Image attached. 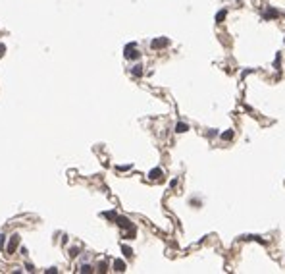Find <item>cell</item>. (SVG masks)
Returning a JSON list of instances; mask_svg holds the SVG:
<instances>
[{
  "mask_svg": "<svg viewBox=\"0 0 285 274\" xmlns=\"http://www.w3.org/2000/svg\"><path fill=\"white\" fill-rule=\"evenodd\" d=\"M123 56L127 60H137L141 56V52H137L135 48V43H129V44H125V48H123Z\"/></svg>",
  "mask_w": 285,
  "mask_h": 274,
  "instance_id": "1",
  "label": "cell"
},
{
  "mask_svg": "<svg viewBox=\"0 0 285 274\" xmlns=\"http://www.w3.org/2000/svg\"><path fill=\"white\" fill-rule=\"evenodd\" d=\"M168 44H170V39H166V37H158V39H152L150 47H152L154 50H158V48H164V47H168Z\"/></svg>",
  "mask_w": 285,
  "mask_h": 274,
  "instance_id": "2",
  "label": "cell"
},
{
  "mask_svg": "<svg viewBox=\"0 0 285 274\" xmlns=\"http://www.w3.org/2000/svg\"><path fill=\"white\" fill-rule=\"evenodd\" d=\"M17 245H19V236H17V234H14V236H12V239H10L8 249H6V251H8V255H12L14 251H16V247H17Z\"/></svg>",
  "mask_w": 285,
  "mask_h": 274,
  "instance_id": "3",
  "label": "cell"
},
{
  "mask_svg": "<svg viewBox=\"0 0 285 274\" xmlns=\"http://www.w3.org/2000/svg\"><path fill=\"white\" fill-rule=\"evenodd\" d=\"M116 224L120 228H123V230H129V228H133V224L129 222V218H125V216H118L116 218Z\"/></svg>",
  "mask_w": 285,
  "mask_h": 274,
  "instance_id": "4",
  "label": "cell"
},
{
  "mask_svg": "<svg viewBox=\"0 0 285 274\" xmlns=\"http://www.w3.org/2000/svg\"><path fill=\"white\" fill-rule=\"evenodd\" d=\"M278 18H279V10H276V8H266L264 19H278Z\"/></svg>",
  "mask_w": 285,
  "mask_h": 274,
  "instance_id": "5",
  "label": "cell"
},
{
  "mask_svg": "<svg viewBox=\"0 0 285 274\" xmlns=\"http://www.w3.org/2000/svg\"><path fill=\"white\" fill-rule=\"evenodd\" d=\"M162 176H164V172H162L160 168H152L150 172H149V180H152V181H158Z\"/></svg>",
  "mask_w": 285,
  "mask_h": 274,
  "instance_id": "6",
  "label": "cell"
},
{
  "mask_svg": "<svg viewBox=\"0 0 285 274\" xmlns=\"http://www.w3.org/2000/svg\"><path fill=\"white\" fill-rule=\"evenodd\" d=\"M114 270L116 272H125V262L121 259H116L114 261Z\"/></svg>",
  "mask_w": 285,
  "mask_h": 274,
  "instance_id": "7",
  "label": "cell"
},
{
  "mask_svg": "<svg viewBox=\"0 0 285 274\" xmlns=\"http://www.w3.org/2000/svg\"><path fill=\"white\" fill-rule=\"evenodd\" d=\"M131 74H133L135 77H141V75H143V66H141V64H135V66L131 68Z\"/></svg>",
  "mask_w": 285,
  "mask_h": 274,
  "instance_id": "8",
  "label": "cell"
},
{
  "mask_svg": "<svg viewBox=\"0 0 285 274\" xmlns=\"http://www.w3.org/2000/svg\"><path fill=\"white\" fill-rule=\"evenodd\" d=\"M187 129H189V125H187L185 122H177V124H175V131H177V133H185Z\"/></svg>",
  "mask_w": 285,
  "mask_h": 274,
  "instance_id": "9",
  "label": "cell"
},
{
  "mask_svg": "<svg viewBox=\"0 0 285 274\" xmlns=\"http://www.w3.org/2000/svg\"><path fill=\"white\" fill-rule=\"evenodd\" d=\"M225 16H227V10H220V12L216 14V23H222L225 19Z\"/></svg>",
  "mask_w": 285,
  "mask_h": 274,
  "instance_id": "10",
  "label": "cell"
},
{
  "mask_svg": "<svg viewBox=\"0 0 285 274\" xmlns=\"http://www.w3.org/2000/svg\"><path fill=\"white\" fill-rule=\"evenodd\" d=\"M220 137H222L224 141H231V139H233V131H231V129H227V131H224Z\"/></svg>",
  "mask_w": 285,
  "mask_h": 274,
  "instance_id": "11",
  "label": "cell"
},
{
  "mask_svg": "<svg viewBox=\"0 0 285 274\" xmlns=\"http://www.w3.org/2000/svg\"><path fill=\"white\" fill-rule=\"evenodd\" d=\"M121 253L129 259V257H133V249H131V247H127V245H121Z\"/></svg>",
  "mask_w": 285,
  "mask_h": 274,
  "instance_id": "12",
  "label": "cell"
},
{
  "mask_svg": "<svg viewBox=\"0 0 285 274\" xmlns=\"http://www.w3.org/2000/svg\"><path fill=\"white\" fill-rule=\"evenodd\" d=\"M104 216H106V218H110V220H116V218H118L116 211H108V212H104Z\"/></svg>",
  "mask_w": 285,
  "mask_h": 274,
  "instance_id": "13",
  "label": "cell"
},
{
  "mask_svg": "<svg viewBox=\"0 0 285 274\" xmlns=\"http://www.w3.org/2000/svg\"><path fill=\"white\" fill-rule=\"evenodd\" d=\"M273 68H276V70H281V54H278V56H276V62H273Z\"/></svg>",
  "mask_w": 285,
  "mask_h": 274,
  "instance_id": "14",
  "label": "cell"
},
{
  "mask_svg": "<svg viewBox=\"0 0 285 274\" xmlns=\"http://www.w3.org/2000/svg\"><path fill=\"white\" fill-rule=\"evenodd\" d=\"M79 255V247H71L70 249V257H77Z\"/></svg>",
  "mask_w": 285,
  "mask_h": 274,
  "instance_id": "15",
  "label": "cell"
},
{
  "mask_svg": "<svg viewBox=\"0 0 285 274\" xmlns=\"http://www.w3.org/2000/svg\"><path fill=\"white\" fill-rule=\"evenodd\" d=\"M81 272H93V266H91V265H83V266H81Z\"/></svg>",
  "mask_w": 285,
  "mask_h": 274,
  "instance_id": "16",
  "label": "cell"
},
{
  "mask_svg": "<svg viewBox=\"0 0 285 274\" xmlns=\"http://www.w3.org/2000/svg\"><path fill=\"white\" fill-rule=\"evenodd\" d=\"M98 272H106V262H100L98 265Z\"/></svg>",
  "mask_w": 285,
  "mask_h": 274,
  "instance_id": "17",
  "label": "cell"
},
{
  "mask_svg": "<svg viewBox=\"0 0 285 274\" xmlns=\"http://www.w3.org/2000/svg\"><path fill=\"white\" fill-rule=\"evenodd\" d=\"M4 243H6V237L0 234V249H4Z\"/></svg>",
  "mask_w": 285,
  "mask_h": 274,
  "instance_id": "18",
  "label": "cell"
},
{
  "mask_svg": "<svg viewBox=\"0 0 285 274\" xmlns=\"http://www.w3.org/2000/svg\"><path fill=\"white\" fill-rule=\"evenodd\" d=\"M4 52H6V47H4L2 43H0V58H2V56H4Z\"/></svg>",
  "mask_w": 285,
  "mask_h": 274,
  "instance_id": "19",
  "label": "cell"
},
{
  "mask_svg": "<svg viewBox=\"0 0 285 274\" xmlns=\"http://www.w3.org/2000/svg\"><path fill=\"white\" fill-rule=\"evenodd\" d=\"M253 72H254V70H245V72H243V77H247L248 74H253Z\"/></svg>",
  "mask_w": 285,
  "mask_h": 274,
  "instance_id": "20",
  "label": "cell"
}]
</instances>
